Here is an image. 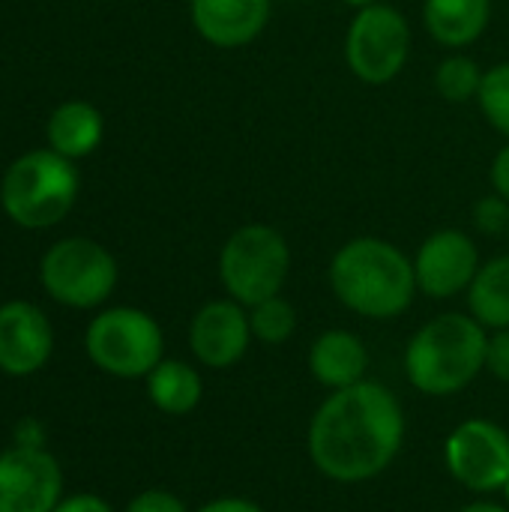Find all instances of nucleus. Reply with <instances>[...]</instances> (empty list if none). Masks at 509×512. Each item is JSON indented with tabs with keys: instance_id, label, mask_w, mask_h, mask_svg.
Returning a JSON list of instances; mask_svg holds the SVG:
<instances>
[{
	"instance_id": "19",
	"label": "nucleus",
	"mask_w": 509,
	"mask_h": 512,
	"mask_svg": "<svg viewBox=\"0 0 509 512\" xmlns=\"http://www.w3.org/2000/svg\"><path fill=\"white\" fill-rule=\"evenodd\" d=\"M468 294V312L489 330L509 327V255H498L480 264Z\"/></svg>"
},
{
	"instance_id": "27",
	"label": "nucleus",
	"mask_w": 509,
	"mask_h": 512,
	"mask_svg": "<svg viewBox=\"0 0 509 512\" xmlns=\"http://www.w3.org/2000/svg\"><path fill=\"white\" fill-rule=\"evenodd\" d=\"M489 180H492V189L509 201V141L495 153L492 168H489Z\"/></svg>"
},
{
	"instance_id": "29",
	"label": "nucleus",
	"mask_w": 509,
	"mask_h": 512,
	"mask_svg": "<svg viewBox=\"0 0 509 512\" xmlns=\"http://www.w3.org/2000/svg\"><path fill=\"white\" fill-rule=\"evenodd\" d=\"M459 512H509V507H504V504H495V501H474V504L462 507Z\"/></svg>"
},
{
	"instance_id": "13",
	"label": "nucleus",
	"mask_w": 509,
	"mask_h": 512,
	"mask_svg": "<svg viewBox=\"0 0 509 512\" xmlns=\"http://www.w3.org/2000/svg\"><path fill=\"white\" fill-rule=\"evenodd\" d=\"M54 348V333L45 312L27 300L0 306V372L9 378L36 375Z\"/></svg>"
},
{
	"instance_id": "6",
	"label": "nucleus",
	"mask_w": 509,
	"mask_h": 512,
	"mask_svg": "<svg viewBox=\"0 0 509 512\" xmlns=\"http://www.w3.org/2000/svg\"><path fill=\"white\" fill-rule=\"evenodd\" d=\"M87 357L111 378H147L165 357V336L153 315L135 306L99 312L84 333Z\"/></svg>"
},
{
	"instance_id": "12",
	"label": "nucleus",
	"mask_w": 509,
	"mask_h": 512,
	"mask_svg": "<svg viewBox=\"0 0 509 512\" xmlns=\"http://www.w3.org/2000/svg\"><path fill=\"white\" fill-rule=\"evenodd\" d=\"M249 309L237 300H210L189 321V351L207 369L237 366L252 345Z\"/></svg>"
},
{
	"instance_id": "32",
	"label": "nucleus",
	"mask_w": 509,
	"mask_h": 512,
	"mask_svg": "<svg viewBox=\"0 0 509 512\" xmlns=\"http://www.w3.org/2000/svg\"><path fill=\"white\" fill-rule=\"evenodd\" d=\"M507 237H509V234H507Z\"/></svg>"
},
{
	"instance_id": "14",
	"label": "nucleus",
	"mask_w": 509,
	"mask_h": 512,
	"mask_svg": "<svg viewBox=\"0 0 509 512\" xmlns=\"http://www.w3.org/2000/svg\"><path fill=\"white\" fill-rule=\"evenodd\" d=\"M270 12V0H189L192 27L216 48H243L255 42L267 27Z\"/></svg>"
},
{
	"instance_id": "10",
	"label": "nucleus",
	"mask_w": 509,
	"mask_h": 512,
	"mask_svg": "<svg viewBox=\"0 0 509 512\" xmlns=\"http://www.w3.org/2000/svg\"><path fill=\"white\" fill-rule=\"evenodd\" d=\"M63 501V468L39 444L0 453V512H54Z\"/></svg>"
},
{
	"instance_id": "8",
	"label": "nucleus",
	"mask_w": 509,
	"mask_h": 512,
	"mask_svg": "<svg viewBox=\"0 0 509 512\" xmlns=\"http://www.w3.org/2000/svg\"><path fill=\"white\" fill-rule=\"evenodd\" d=\"M411 57V24L390 6L375 3L357 9L345 33V63L363 84L381 87L399 78Z\"/></svg>"
},
{
	"instance_id": "5",
	"label": "nucleus",
	"mask_w": 509,
	"mask_h": 512,
	"mask_svg": "<svg viewBox=\"0 0 509 512\" xmlns=\"http://www.w3.org/2000/svg\"><path fill=\"white\" fill-rule=\"evenodd\" d=\"M291 276V246L285 234L264 222L231 231L219 252V282L240 306H255L282 294Z\"/></svg>"
},
{
	"instance_id": "3",
	"label": "nucleus",
	"mask_w": 509,
	"mask_h": 512,
	"mask_svg": "<svg viewBox=\"0 0 509 512\" xmlns=\"http://www.w3.org/2000/svg\"><path fill=\"white\" fill-rule=\"evenodd\" d=\"M489 330L468 312H444L426 321L405 348V375L423 396H456L486 369Z\"/></svg>"
},
{
	"instance_id": "22",
	"label": "nucleus",
	"mask_w": 509,
	"mask_h": 512,
	"mask_svg": "<svg viewBox=\"0 0 509 512\" xmlns=\"http://www.w3.org/2000/svg\"><path fill=\"white\" fill-rule=\"evenodd\" d=\"M477 105L489 126L509 141V63H495L483 72Z\"/></svg>"
},
{
	"instance_id": "23",
	"label": "nucleus",
	"mask_w": 509,
	"mask_h": 512,
	"mask_svg": "<svg viewBox=\"0 0 509 512\" xmlns=\"http://www.w3.org/2000/svg\"><path fill=\"white\" fill-rule=\"evenodd\" d=\"M474 228L480 234H489V237H501V234H509V201L501 198L498 192L492 195H483L477 204H474Z\"/></svg>"
},
{
	"instance_id": "20",
	"label": "nucleus",
	"mask_w": 509,
	"mask_h": 512,
	"mask_svg": "<svg viewBox=\"0 0 509 512\" xmlns=\"http://www.w3.org/2000/svg\"><path fill=\"white\" fill-rule=\"evenodd\" d=\"M483 66L462 54V51H453L447 54L438 69H435V90L441 93V99L447 102H477V93H480V84H483Z\"/></svg>"
},
{
	"instance_id": "21",
	"label": "nucleus",
	"mask_w": 509,
	"mask_h": 512,
	"mask_svg": "<svg viewBox=\"0 0 509 512\" xmlns=\"http://www.w3.org/2000/svg\"><path fill=\"white\" fill-rule=\"evenodd\" d=\"M249 324H252V336L258 342L285 345L297 330V312L282 294H276L270 300H261V303L249 306Z\"/></svg>"
},
{
	"instance_id": "30",
	"label": "nucleus",
	"mask_w": 509,
	"mask_h": 512,
	"mask_svg": "<svg viewBox=\"0 0 509 512\" xmlns=\"http://www.w3.org/2000/svg\"><path fill=\"white\" fill-rule=\"evenodd\" d=\"M342 3L357 12V9H366V6H375V3H384V0H342Z\"/></svg>"
},
{
	"instance_id": "11",
	"label": "nucleus",
	"mask_w": 509,
	"mask_h": 512,
	"mask_svg": "<svg viewBox=\"0 0 509 512\" xmlns=\"http://www.w3.org/2000/svg\"><path fill=\"white\" fill-rule=\"evenodd\" d=\"M480 264V249L471 234L459 228H441L429 234L414 255L417 288L432 300H450L471 288Z\"/></svg>"
},
{
	"instance_id": "31",
	"label": "nucleus",
	"mask_w": 509,
	"mask_h": 512,
	"mask_svg": "<svg viewBox=\"0 0 509 512\" xmlns=\"http://www.w3.org/2000/svg\"><path fill=\"white\" fill-rule=\"evenodd\" d=\"M504 492H507V504H509V483H507V489H504Z\"/></svg>"
},
{
	"instance_id": "4",
	"label": "nucleus",
	"mask_w": 509,
	"mask_h": 512,
	"mask_svg": "<svg viewBox=\"0 0 509 512\" xmlns=\"http://www.w3.org/2000/svg\"><path fill=\"white\" fill-rule=\"evenodd\" d=\"M78 171L72 159L48 150H30L18 156L0 183L3 213L21 228H51L75 204Z\"/></svg>"
},
{
	"instance_id": "18",
	"label": "nucleus",
	"mask_w": 509,
	"mask_h": 512,
	"mask_svg": "<svg viewBox=\"0 0 509 512\" xmlns=\"http://www.w3.org/2000/svg\"><path fill=\"white\" fill-rule=\"evenodd\" d=\"M144 381L153 408H159L168 417L192 414L201 405L204 381L186 360H162Z\"/></svg>"
},
{
	"instance_id": "9",
	"label": "nucleus",
	"mask_w": 509,
	"mask_h": 512,
	"mask_svg": "<svg viewBox=\"0 0 509 512\" xmlns=\"http://www.w3.org/2000/svg\"><path fill=\"white\" fill-rule=\"evenodd\" d=\"M444 465L468 492H504L509 483V432L483 417L459 423L444 444Z\"/></svg>"
},
{
	"instance_id": "2",
	"label": "nucleus",
	"mask_w": 509,
	"mask_h": 512,
	"mask_svg": "<svg viewBox=\"0 0 509 512\" xmlns=\"http://www.w3.org/2000/svg\"><path fill=\"white\" fill-rule=\"evenodd\" d=\"M327 279L345 309L372 321L405 315L420 291L414 261L384 237H354L339 246Z\"/></svg>"
},
{
	"instance_id": "7",
	"label": "nucleus",
	"mask_w": 509,
	"mask_h": 512,
	"mask_svg": "<svg viewBox=\"0 0 509 512\" xmlns=\"http://www.w3.org/2000/svg\"><path fill=\"white\" fill-rule=\"evenodd\" d=\"M42 288L51 300L69 309H96L117 288L114 255L87 237L54 243L39 264Z\"/></svg>"
},
{
	"instance_id": "17",
	"label": "nucleus",
	"mask_w": 509,
	"mask_h": 512,
	"mask_svg": "<svg viewBox=\"0 0 509 512\" xmlns=\"http://www.w3.org/2000/svg\"><path fill=\"white\" fill-rule=\"evenodd\" d=\"M102 135H105V120L90 102H81V99L63 102L48 117L51 150L72 162L81 156H90L102 144Z\"/></svg>"
},
{
	"instance_id": "16",
	"label": "nucleus",
	"mask_w": 509,
	"mask_h": 512,
	"mask_svg": "<svg viewBox=\"0 0 509 512\" xmlns=\"http://www.w3.org/2000/svg\"><path fill=\"white\" fill-rule=\"evenodd\" d=\"M492 18V0H423L426 33L444 48L474 45Z\"/></svg>"
},
{
	"instance_id": "1",
	"label": "nucleus",
	"mask_w": 509,
	"mask_h": 512,
	"mask_svg": "<svg viewBox=\"0 0 509 512\" xmlns=\"http://www.w3.org/2000/svg\"><path fill=\"white\" fill-rule=\"evenodd\" d=\"M405 444V411L393 390L360 381L333 390L312 414L306 450L318 474L333 483H369L381 477Z\"/></svg>"
},
{
	"instance_id": "15",
	"label": "nucleus",
	"mask_w": 509,
	"mask_h": 512,
	"mask_svg": "<svg viewBox=\"0 0 509 512\" xmlns=\"http://www.w3.org/2000/svg\"><path fill=\"white\" fill-rule=\"evenodd\" d=\"M366 369L369 351L351 330H324L309 348V372L330 393L366 381Z\"/></svg>"
},
{
	"instance_id": "25",
	"label": "nucleus",
	"mask_w": 509,
	"mask_h": 512,
	"mask_svg": "<svg viewBox=\"0 0 509 512\" xmlns=\"http://www.w3.org/2000/svg\"><path fill=\"white\" fill-rule=\"evenodd\" d=\"M126 512H189V507L174 495V492H165V489H147L141 495H135L129 501Z\"/></svg>"
},
{
	"instance_id": "24",
	"label": "nucleus",
	"mask_w": 509,
	"mask_h": 512,
	"mask_svg": "<svg viewBox=\"0 0 509 512\" xmlns=\"http://www.w3.org/2000/svg\"><path fill=\"white\" fill-rule=\"evenodd\" d=\"M486 372H489L495 381L509 384V327L507 330H495V333H489Z\"/></svg>"
},
{
	"instance_id": "28",
	"label": "nucleus",
	"mask_w": 509,
	"mask_h": 512,
	"mask_svg": "<svg viewBox=\"0 0 509 512\" xmlns=\"http://www.w3.org/2000/svg\"><path fill=\"white\" fill-rule=\"evenodd\" d=\"M195 512H267L261 504L249 501V498H216L210 504H204Z\"/></svg>"
},
{
	"instance_id": "26",
	"label": "nucleus",
	"mask_w": 509,
	"mask_h": 512,
	"mask_svg": "<svg viewBox=\"0 0 509 512\" xmlns=\"http://www.w3.org/2000/svg\"><path fill=\"white\" fill-rule=\"evenodd\" d=\"M54 512H114V510H111V504H108L105 498L84 492V495H69V498H63V501L54 507Z\"/></svg>"
}]
</instances>
